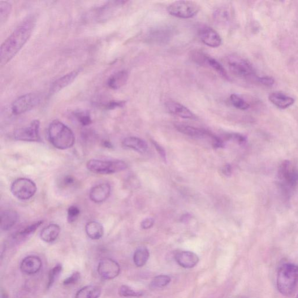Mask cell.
<instances>
[{
    "mask_svg": "<svg viewBox=\"0 0 298 298\" xmlns=\"http://www.w3.org/2000/svg\"><path fill=\"white\" fill-rule=\"evenodd\" d=\"M35 24L34 16H28L4 41L0 48V64L2 66L9 63L23 48L31 36Z\"/></svg>",
    "mask_w": 298,
    "mask_h": 298,
    "instance_id": "obj_1",
    "label": "cell"
},
{
    "mask_svg": "<svg viewBox=\"0 0 298 298\" xmlns=\"http://www.w3.org/2000/svg\"><path fill=\"white\" fill-rule=\"evenodd\" d=\"M48 135L51 144L59 150L71 148L75 144L74 133L66 124L58 120H54L50 123Z\"/></svg>",
    "mask_w": 298,
    "mask_h": 298,
    "instance_id": "obj_2",
    "label": "cell"
},
{
    "mask_svg": "<svg viewBox=\"0 0 298 298\" xmlns=\"http://www.w3.org/2000/svg\"><path fill=\"white\" fill-rule=\"evenodd\" d=\"M297 283L298 266L293 263H285L280 267L277 275V287L283 295H291Z\"/></svg>",
    "mask_w": 298,
    "mask_h": 298,
    "instance_id": "obj_3",
    "label": "cell"
},
{
    "mask_svg": "<svg viewBox=\"0 0 298 298\" xmlns=\"http://www.w3.org/2000/svg\"><path fill=\"white\" fill-rule=\"evenodd\" d=\"M278 180L280 187L287 193H290L298 185V170L289 161L281 164L278 170Z\"/></svg>",
    "mask_w": 298,
    "mask_h": 298,
    "instance_id": "obj_4",
    "label": "cell"
},
{
    "mask_svg": "<svg viewBox=\"0 0 298 298\" xmlns=\"http://www.w3.org/2000/svg\"><path fill=\"white\" fill-rule=\"evenodd\" d=\"M88 170L98 174H112L127 169V164L122 161L90 160L86 164Z\"/></svg>",
    "mask_w": 298,
    "mask_h": 298,
    "instance_id": "obj_5",
    "label": "cell"
},
{
    "mask_svg": "<svg viewBox=\"0 0 298 298\" xmlns=\"http://www.w3.org/2000/svg\"><path fill=\"white\" fill-rule=\"evenodd\" d=\"M228 67L231 72L240 78L250 80L255 78L257 81L256 72L248 60L239 57V56H231L228 59Z\"/></svg>",
    "mask_w": 298,
    "mask_h": 298,
    "instance_id": "obj_6",
    "label": "cell"
},
{
    "mask_svg": "<svg viewBox=\"0 0 298 298\" xmlns=\"http://www.w3.org/2000/svg\"><path fill=\"white\" fill-rule=\"evenodd\" d=\"M201 7L192 1H176L172 3L167 7L170 15L183 19L192 18L200 11Z\"/></svg>",
    "mask_w": 298,
    "mask_h": 298,
    "instance_id": "obj_7",
    "label": "cell"
},
{
    "mask_svg": "<svg viewBox=\"0 0 298 298\" xmlns=\"http://www.w3.org/2000/svg\"><path fill=\"white\" fill-rule=\"evenodd\" d=\"M37 187L31 180L25 178L16 179L11 186L12 195L22 201L30 200L35 195Z\"/></svg>",
    "mask_w": 298,
    "mask_h": 298,
    "instance_id": "obj_8",
    "label": "cell"
},
{
    "mask_svg": "<svg viewBox=\"0 0 298 298\" xmlns=\"http://www.w3.org/2000/svg\"><path fill=\"white\" fill-rule=\"evenodd\" d=\"M41 97L37 93H27L17 98L12 103L11 110L15 115H21L31 110L41 102Z\"/></svg>",
    "mask_w": 298,
    "mask_h": 298,
    "instance_id": "obj_9",
    "label": "cell"
},
{
    "mask_svg": "<svg viewBox=\"0 0 298 298\" xmlns=\"http://www.w3.org/2000/svg\"><path fill=\"white\" fill-rule=\"evenodd\" d=\"M40 127V121L34 120L28 126L16 129L14 133L15 140L24 142H42Z\"/></svg>",
    "mask_w": 298,
    "mask_h": 298,
    "instance_id": "obj_10",
    "label": "cell"
},
{
    "mask_svg": "<svg viewBox=\"0 0 298 298\" xmlns=\"http://www.w3.org/2000/svg\"><path fill=\"white\" fill-rule=\"evenodd\" d=\"M120 265L113 259H104L99 262L97 273L101 277L107 280H111L118 277L120 273Z\"/></svg>",
    "mask_w": 298,
    "mask_h": 298,
    "instance_id": "obj_11",
    "label": "cell"
},
{
    "mask_svg": "<svg viewBox=\"0 0 298 298\" xmlns=\"http://www.w3.org/2000/svg\"><path fill=\"white\" fill-rule=\"evenodd\" d=\"M200 37L204 44L212 48L218 47L222 44V38L217 32L209 27H205L201 29Z\"/></svg>",
    "mask_w": 298,
    "mask_h": 298,
    "instance_id": "obj_12",
    "label": "cell"
},
{
    "mask_svg": "<svg viewBox=\"0 0 298 298\" xmlns=\"http://www.w3.org/2000/svg\"><path fill=\"white\" fill-rule=\"evenodd\" d=\"M42 267V261L39 257L31 255L25 257L20 264V269L27 275L35 274Z\"/></svg>",
    "mask_w": 298,
    "mask_h": 298,
    "instance_id": "obj_13",
    "label": "cell"
},
{
    "mask_svg": "<svg viewBox=\"0 0 298 298\" xmlns=\"http://www.w3.org/2000/svg\"><path fill=\"white\" fill-rule=\"evenodd\" d=\"M111 187L108 183H102L95 185L89 193L90 200L96 204H101L109 197Z\"/></svg>",
    "mask_w": 298,
    "mask_h": 298,
    "instance_id": "obj_14",
    "label": "cell"
},
{
    "mask_svg": "<svg viewBox=\"0 0 298 298\" xmlns=\"http://www.w3.org/2000/svg\"><path fill=\"white\" fill-rule=\"evenodd\" d=\"M174 258L178 264L185 269H192L196 266L198 262V258L197 254L190 251H180L176 252Z\"/></svg>",
    "mask_w": 298,
    "mask_h": 298,
    "instance_id": "obj_15",
    "label": "cell"
},
{
    "mask_svg": "<svg viewBox=\"0 0 298 298\" xmlns=\"http://www.w3.org/2000/svg\"><path fill=\"white\" fill-rule=\"evenodd\" d=\"M167 109L170 113L184 119H195L196 116L187 107L178 102L169 101L166 102Z\"/></svg>",
    "mask_w": 298,
    "mask_h": 298,
    "instance_id": "obj_16",
    "label": "cell"
},
{
    "mask_svg": "<svg viewBox=\"0 0 298 298\" xmlns=\"http://www.w3.org/2000/svg\"><path fill=\"white\" fill-rule=\"evenodd\" d=\"M80 72L79 70H74L55 81L51 86L50 93L51 94H55L66 88L74 81L76 77L78 76Z\"/></svg>",
    "mask_w": 298,
    "mask_h": 298,
    "instance_id": "obj_17",
    "label": "cell"
},
{
    "mask_svg": "<svg viewBox=\"0 0 298 298\" xmlns=\"http://www.w3.org/2000/svg\"><path fill=\"white\" fill-rule=\"evenodd\" d=\"M177 131L185 135L196 138L209 137L210 139L213 133L205 130L204 129L198 128L189 125L177 124L175 125Z\"/></svg>",
    "mask_w": 298,
    "mask_h": 298,
    "instance_id": "obj_18",
    "label": "cell"
},
{
    "mask_svg": "<svg viewBox=\"0 0 298 298\" xmlns=\"http://www.w3.org/2000/svg\"><path fill=\"white\" fill-rule=\"evenodd\" d=\"M270 102L281 109H286L294 103V99L282 92H275L269 95Z\"/></svg>",
    "mask_w": 298,
    "mask_h": 298,
    "instance_id": "obj_19",
    "label": "cell"
},
{
    "mask_svg": "<svg viewBox=\"0 0 298 298\" xmlns=\"http://www.w3.org/2000/svg\"><path fill=\"white\" fill-rule=\"evenodd\" d=\"M18 215L13 210H6L1 213V230L7 231L11 230L18 221Z\"/></svg>",
    "mask_w": 298,
    "mask_h": 298,
    "instance_id": "obj_20",
    "label": "cell"
},
{
    "mask_svg": "<svg viewBox=\"0 0 298 298\" xmlns=\"http://www.w3.org/2000/svg\"><path fill=\"white\" fill-rule=\"evenodd\" d=\"M128 77L129 75L127 71H120L114 73L108 79L107 85L112 89H118L127 84Z\"/></svg>",
    "mask_w": 298,
    "mask_h": 298,
    "instance_id": "obj_21",
    "label": "cell"
},
{
    "mask_svg": "<svg viewBox=\"0 0 298 298\" xmlns=\"http://www.w3.org/2000/svg\"><path fill=\"white\" fill-rule=\"evenodd\" d=\"M123 145L125 148L133 149L141 153H145L148 149V145L145 141L135 136L125 138Z\"/></svg>",
    "mask_w": 298,
    "mask_h": 298,
    "instance_id": "obj_22",
    "label": "cell"
},
{
    "mask_svg": "<svg viewBox=\"0 0 298 298\" xmlns=\"http://www.w3.org/2000/svg\"><path fill=\"white\" fill-rule=\"evenodd\" d=\"M61 229L57 224H52L43 228L40 236L43 241L46 243H51L58 239Z\"/></svg>",
    "mask_w": 298,
    "mask_h": 298,
    "instance_id": "obj_23",
    "label": "cell"
},
{
    "mask_svg": "<svg viewBox=\"0 0 298 298\" xmlns=\"http://www.w3.org/2000/svg\"><path fill=\"white\" fill-rule=\"evenodd\" d=\"M102 294V289L94 285H89L80 289L75 298H99Z\"/></svg>",
    "mask_w": 298,
    "mask_h": 298,
    "instance_id": "obj_24",
    "label": "cell"
},
{
    "mask_svg": "<svg viewBox=\"0 0 298 298\" xmlns=\"http://www.w3.org/2000/svg\"><path fill=\"white\" fill-rule=\"evenodd\" d=\"M86 234L93 240L101 239L104 234V228L100 223L90 222L85 227Z\"/></svg>",
    "mask_w": 298,
    "mask_h": 298,
    "instance_id": "obj_25",
    "label": "cell"
},
{
    "mask_svg": "<svg viewBox=\"0 0 298 298\" xmlns=\"http://www.w3.org/2000/svg\"><path fill=\"white\" fill-rule=\"evenodd\" d=\"M150 257L149 250L145 247H140L136 250L133 254V262L138 267L144 266Z\"/></svg>",
    "mask_w": 298,
    "mask_h": 298,
    "instance_id": "obj_26",
    "label": "cell"
},
{
    "mask_svg": "<svg viewBox=\"0 0 298 298\" xmlns=\"http://www.w3.org/2000/svg\"><path fill=\"white\" fill-rule=\"evenodd\" d=\"M201 59L202 62H204L206 64L208 65V66L217 72L220 75L225 77L226 79L229 78L225 68L217 60L207 55H203V57L202 56Z\"/></svg>",
    "mask_w": 298,
    "mask_h": 298,
    "instance_id": "obj_27",
    "label": "cell"
},
{
    "mask_svg": "<svg viewBox=\"0 0 298 298\" xmlns=\"http://www.w3.org/2000/svg\"><path fill=\"white\" fill-rule=\"evenodd\" d=\"M43 224V221L41 220V221L36 222L33 224H30L29 226L22 228L16 233L15 237L16 239H21L27 237L28 236L33 234V233L36 231L37 229L39 228Z\"/></svg>",
    "mask_w": 298,
    "mask_h": 298,
    "instance_id": "obj_28",
    "label": "cell"
},
{
    "mask_svg": "<svg viewBox=\"0 0 298 298\" xmlns=\"http://www.w3.org/2000/svg\"><path fill=\"white\" fill-rule=\"evenodd\" d=\"M170 36V32L165 28L155 29L150 33V38L154 42L162 43L166 41Z\"/></svg>",
    "mask_w": 298,
    "mask_h": 298,
    "instance_id": "obj_29",
    "label": "cell"
},
{
    "mask_svg": "<svg viewBox=\"0 0 298 298\" xmlns=\"http://www.w3.org/2000/svg\"><path fill=\"white\" fill-rule=\"evenodd\" d=\"M12 9L11 4L8 2H0V24L2 26L6 23Z\"/></svg>",
    "mask_w": 298,
    "mask_h": 298,
    "instance_id": "obj_30",
    "label": "cell"
},
{
    "mask_svg": "<svg viewBox=\"0 0 298 298\" xmlns=\"http://www.w3.org/2000/svg\"><path fill=\"white\" fill-rule=\"evenodd\" d=\"M63 271V266L61 264H58L53 268L50 271L48 276V283H47V288L49 289L56 281L59 278L60 274Z\"/></svg>",
    "mask_w": 298,
    "mask_h": 298,
    "instance_id": "obj_31",
    "label": "cell"
},
{
    "mask_svg": "<svg viewBox=\"0 0 298 298\" xmlns=\"http://www.w3.org/2000/svg\"><path fill=\"white\" fill-rule=\"evenodd\" d=\"M171 281V279L170 276L159 275L153 279L150 285L152 288H162L168 286L170 283Z\"/></svg>",
    "mask_w": 298,
    "mask_h": 298,
    "instance_id": "obj_32",
    "label": "cell"
},
{
    "mask_svg": "<svg viewBox=\"0 0 298 298\" xmlns=\"http://www.w3.org/2000/svg\"><path fill=\"white\" fill-rule=\"evenodd\" d=\"M230 101L233 106L241 110H247L250 107L249 104L247 101L236 94L231 95Z\"/></svg>",
    "mask_w": 298,
    "mask_h": 298,
    "instance_id": "obj_33",
    "label": "cell"
},
{
    "mask_svg": "<svg viewBox=\"0 0 298 298\" xmlns=\"http://www.w3.org/2000/svg\"><path fill=\"white\" fill-rule=\"evenodd\" d=\"M118 294L122 297H140L143 295V292L141 291H136L129 286H121L118 289Z\"/></svg>",
    "mask_w": 298,
    "mask_h": 298,
    "instance_id": "obj_34",
    "label": "cell"
},
{
    "mask_svg": "<svg viewBox=\"0 0 298 298\" xmlns=\"http://www.w3.org/2000/svg\"><path fill=\"white\" fill-rule=\"evenodd\" d=\"M75 116L78 122L83 126H88V125L91 124L92 123L91 116H90L88 112H77L75 113Z\"/></svg>",
    "mask_w": 298,
    "mask_h": 298,
    "instance_id": "obj_35",
    "label": "cell"
},
{
    "mask_svg": "<svg viewBox=\"0 0 298 298\" xmlns=\"http://www.w3.org/2000/svg\"><path fill=\"white\" fill-rule=\"evenodd\" d=\"M80 210L75 206H71L68 209V222L70 223L74 222L78 217Z\"/></svg>",
    "mask_w": 298,
    "mask_h": 298,
    "instance_id": "obj_36",
    "label": "cell"
},
{
    "mask_svg": "<svg viewBox=\"0 0 298 298\" xmlns=\"http://www.w3.org/2000/svg\"><path fill=\"white\" fill-rule=\"evenodd\" d=\"M81 279V274L78 271L73 273L70 277L65 279L63 282L64 286H71L75 284Z\"/></svg>",
    "mask_w": 298,
    "mask_h": 298,
    "instance_id": "obj_37",
    "label": "cell"
},
{
    "mask_svg": "<svg viewBox=\"0 0 298 298\" xmlns=\"http://www.w3.org/2000/svg\"><path fill=\"white\" fill-rule=\"evenodd\" d=\"M257 81L259 84L267 86V87H270L274 84V80L273 77L267 76L257 77Z\"/></svg>",
    "mask_w": 298,
    "mask_h": 298,
    "instance_id": "obj_38",
    "label": "cell"
},
{
    "mask_svg": "<svg viewBox=\"0 0 298 298\" xmlns=\"http://www.w3.org/2000/svg\"><path fill=\"white\" fill-rule=\"evenodd\" d=\"M125 102L124 101H111L105 105V108L108 110H114L118 108L124 107Z\"/></svg>",
    "mask_w": 298,
    "mask_h": 298,
    "instance_id": "obj_39",
    "label": "cell"
},
{
    "mask_svg": "<svg viewBox=\"0 0 298 298\" xmlns=\"http://www.w3.org/2000/svg\"><path fill=\"white\" fill-rule=\"evenodd\" d=\"M216 19L224 22L228 19V14L227 11L224 8H220L215 11V14Z\"/></svg>",
    "mask_w": 298,
    "mask_h": 298,
    "instance_id": "obj_40",
    "label": "cell"
},
{
    "mask_svg": "<svg viewBox=\"0 0 298 298\" xmlns=\"http://www.w3.org/2000/svg\"><path fill=\"white\" fill-rule=\"evenodd\" d=\"M154 224V220L152 217L147 218L141 223V227L144 230L152 228Z\"/></svg>",
    "mask_w": 298,
    "mask_h": 298,
    "instance_id": "obj_41",
    "label": "cell"
},
{
    "mask_svg": "<svg viewBox=\"0 0 298 298\" xmlns=\"http://www.w3.org/2000/svg\"><path fill=\"white\" fill-rule=\"evenodd\" d=\"M152 143L155 147V149L157 150V152L164 160V161H166V153L165 149H164L162 147L158 144L156 142L152 141Z\"/></svg>",
    "mask_w": 298,
    "mask_h": 298,
    "instance_id": "obj_42",
    "label": "cell"
},
{
    "mask_svg": "<svg viewBox=\"0 0 298 298\" xmlns=\"http://www.w3.org/2000/svg\"><path fill=\"white\" fill-rule=\"evenodd\" d=\"M223 173L226 176H230L232 174V168L231 165H226L224 166L222 168Z\"/></svg>",
    "mask_w": 298,
    "mask_h": 298,
    "instance_id": "obj_43",
    "label": "cell"
},
{
    "mask_svg": "<svg viewBox=\"0 0 298 298\" xmlns=\"http://www.w3.org/2000/svg\"><path fill=\"white\" fill-rule=\"evenodd\" d=\"M74 182V179L71 176H67L64 180V183L66 185H71Z\"/></svg>",
    "mask_w": 298,
    "mask_h": 298,
    "instance_id": "obj_44",
    "label": "cell"
},
{
    "mask_svg": "<svg viewBox=\"0 0 298 298\" xmlns=\"http://www.w3.org/2000/svg\"><path fill=\"white\" fill-rule=\"evenodd\" d=\"M103 145H104V146L106 147V148H111V147H112V145L111 144L110 142H108V141L104 142Z\"/></svg>",
    "mask_w": 298,
    "mask_h": 298,
    "instance_id": "obj_45",
    "label": "cell"
},
{
    "mask_svg": "<svg viewBox=\"0 0 298 298\" xmlns=\"http://www.w3.org/2000/svg\"><path fill=\"white\" fill-rule=\"evenodd\" d=\"M2 298H8L7 293L3 291H2Z\"/></svg>",
    "mask_w": 298,
    "mask_h": 298,
    "instance_id": "obj_46",
    "label": "cell"
},
{
    "mask_svg": "<svg viewBox=\"0 0 298 298\" xmlns=\"http://www.w3.org/2000/svg\"><path fill=\"white\" fill-rule=\"evenodd\" d=\"M297 298H298V295H297Z\"/></svg>",
    "mask_w": 298,
    "mask_h": 298,
    "instance_id": "obj_47",
    "label": "cell"
}]
</instances>
